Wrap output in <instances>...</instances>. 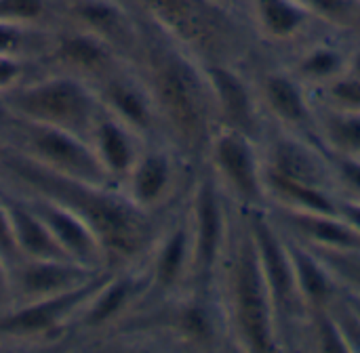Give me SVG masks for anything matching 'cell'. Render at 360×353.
I'll return each instance as SVG.
<instances>
[{
    "mask_svg": "<svg viewBox=\"0 0 360 353\" xmlns=\"http://www.w3.org/2000/svg\"><path fill=\"white\" fill-rule=\"evenodd\" d=\"M338 213L360 232V200H354V198L342 200V202L338 200Z\"/></svg>",
    "mask_w": 360,
    "mask_h": 353,
    "instance_id": "cell-39",
    "label": "cell"
},
{
    "mask_svg": "<svg viewBox=\"0 0 360 353\" xmlns=\"http://www.w3.org/2000/svg\"><path fill=\"white\" fill-rule=\"evenodd\" d=\"M6 213L13 229V240L19 259H65L70 261L59 244L55 242L49 227L42 219L32 211L27 202H13L6 200ZM17 259V261H19Z\"/></svg>",
    "mask_w": 360,
    "mask_h": 353,
    "instance_id": "cell-21",
    "label": "cell"
},
{
    "mask_svg": "<svg viewBox=\"0 0 360 353\" xmlns=\"http://www.w3.org/2000/svg\"><path fill=\"white\" fill-rule=\"evenodd\" d=\"M114 272H99L89 282L53 295L46 299L19 303L8 314L0 318V333L11 337H40L57 331L70 322L76 314H82L84 305L95 297V293L110 280Z\"/></svg>",
    "mask_w": 360,
    "mask_h": 353,
    "instance_id": "cell-9",
    "label": "cell"
},
{
    "mask_svg": "<svg viewBox=\"0 0 360 353\" xmlns=\"http://www.w3.org/2000/svg\"><path fill=\"white\" fill-rule=\"evenodd\" d=\"M6 114L21 122L68 131L89 139L101 112L97 93L89 82L74 76H49L19 84L0 99Z\"/></svg>",
    "mask_w": 360,
    "mask_h": 353,
    "instance_id": "cell-4",
    "label": "cell"
},
{
    "mask_svg": "<svg viewBox=\"0 0 360 353\" xmlns=\"http://www.w3.org/2000/svg\"><path fill=\"white\" fill-rule=\"evenodd\" d=\"M209 152L215 173L232 196L251 208H259L266 200L264 162L257 158L253 139L234 128L219 126L209 141Z\"/></svg>",
    "mask_w": 360,
    "mask_h": 353,
    "instance_id": "cell-8",
    "label": "cell"
},
{
    "mask_svg": "<svg viewBox=\"0 0 360 353\" xmlns=\"http://www.w3.org/2000/svg\"><path fill=\"white\" fill-rule=\"evenodd\" d=\"M78 27L108 42L116 53L133 44L135 34L124 11L110 0H78L72 8Z\"/></svg>",
    "mask_w": 360,
    "mask_h": 353,
    "instance_id": "cell-22",
    "label": "cell"
},
{
    "mask_svg": "<svg viewBox=\"0 0 360 353\" xmlns=\"http://www.w3.org/2000/svg\"><path fill=\"white\" fill-rule=\"evenodd\" d=\"M6 116H8V114H6V109L2 107V103H0V124L4 122V118H6Z\"/></svg>",
    "mask_w": 360,
    "mask_h": 353,
    "instance_id": "cell-43",
    "label": "cell"
},
{
    "mask_svg": "<svg viewBox=\"0 0 360 353\" xmlns=\"http://www.w3.org/2000/svg\"><path fill=\"white\" fill-rule=\"evenodd\" d=\"M51 55L63 69H68L70 76L84 82H101L116 72V51L95 34L80 27L61 34L55 40Z\"/></svg>",
    "mask_w": 360,
    "mask_h": 353,
    "instance_id": "cell-15",
    "label": "cell"
},
{
    "mask_svg": "<svg viewBox=\"0 0 360 353\" xmlns=\"http://www.w3.org/2000/svg\"><path fill=\"white\" fill-rule=\"evenodd\" d=\"M179 328L192 341H211L213 339V331H215L209 312L200 303H192V305H188L181 312Z\"/></svg>",
    "mask_w": 360,
    "mask_h": 353,
    "instance_id": "cell-33",
    "label": "cell"
},
{
    "mask_svg": "<svg viewBox=\"0 0 360 353\" xmlns=\"http://www.w3.org/2000/svg\"><path fill=\"white\" fill-rule=\"evenodd\" d=\"M346 69H348V57L340 48L327 46V44L312 46L295 63L297 76L314 84H325L346 74Z\"/></svg>",
    "mask_w": 360,
    "mask_h": 353,
    "instance_id": "cell-28",
    "label": "cell"
},
{
    "mask_svg": "<svg viewBox=\"0 0 360 353\" xmlns=\"http://www.w3.org/2000/svg\"><path fill=\"white\" fill-rule=\"evenodd\" d=\"M264 168L331 192L329 183L333 179L329 175L331 171L329 164L321 158V154L312 145L300 139H293V137L276 139L268 149V160L264 162Z\"/></svg>",
    "mask_w": 360,
    "mask_h": 353,
    "instance_id": "cell-18",
    "label": "cell"
},
{
    "mask_svg": "<svg viewBox=\"0 0 360 353\" xmlns=\"http://www.w3.org/2000/svg\"><path fill=\"white\" fill-rule=\"evenodd\" d=\"M346 72L352 74V76H356V78H360V48L354 55L348 57V69H346Z\"/></svg>",
    "mask_w": 360,
    "mask_h": 353,
    "instance_id": "cell-40",
    "label": "cell"
},
{
    "mask_svg": "<svg viewBox=\"0 0 360 353\" xmlns=\"http://www.w3.org/2000/svg\"><path fill=\"white\" fill-rule=\"evenodd\" d=\"M15 120V118H13ZM17 122V137L21 141V158L61 179L110 187L114 185L97 160L89 139L68 131L40 126L32 122Z\"/></svg>",
    "mask_w": 360,
    "mask_h": 353,
    "instance_id": "cell-5",
    "label": "cell"
},
{
    "mask_svg": "<svg viewBox=\"0 0 360 353\" xmlns=\"http://www.w3.org/2000/svg\"><path fill=\"white\" fill-rule=\"evenodd\" d=\"M148 93L156 118L167 126L173 139L188 152L209 147L213 120L217 118L211 86L205 69L179 48H160L150 55Z\"/></svg>",
    "mask_w": 360,
    "mask_h": 353,
    "instance_id": "cell-2",
    "label": "cell"
},
{
    "mask_svg": "<svg viewBox=\"0 0 360 353\" xmlns=\"http://www.w3.org/2000/svg\"><path fill=\"white\" fill-rule=\"evenodd\" d=\"M228 314L247 352H278L281 328L249 225L238 232L228 263Z\"/></svg>",
    "mask_w": 360,
    "mask_h": 353,
    "instance_id": "cell-3",
    "label": "cell"
},
{
    "mask_svg": "<svg viewBox=\"0 0 360 353\" xmlns=\"http://www.w3.org/2000/svg\"><path fill=\"white\" fill-rule=\"evenodd\" d=\"M25 65L17 55H0V99L23 82Z\"/></svg>",
    "mask_w": 360,
    "mask_h": 353,
    "instance_id": "cell-35",
    "label": "cell"
},
{
    "mask_svg": "<svg viewBox=\"0 0 360 353\" xmlns=\"http://www.w3.org/2000/svg\"><path fill=\"white\" fill-rule=\"evenodd\" d=\"M274 221L285 232V236L306 246L331 251H360V232L344 217H340V213L323 215L281 208Z\"/></svg>",
    "mask_w": 360,
    "mask_h": 353,
    "instance_id": "cell-14",
    "label": "cell"
},
{
    "mask_svg": "<svg viewBox=\"0 0 360 353\" xmlns=\"http://www.w3.org/2000/svg\"><path fill=\"white\" fill-rule=\"evenodd\" d=\"M287 244H289V253H291V261H293V269L297 278V288H300V295L308 314L329 307L335 301L338 280L306 244L293 238H287Z\"/></svg>",
    "mask_w": 360,
    "mask_h": 353,
    "instance_id": "cell-20",
    "label": "cell"
},
{
    "mask_svg": "<svg viewBox=\"0 0 360 353\" xmlns=\"http://www.w3.org/2000/svg\"><path fill=\"white\" fill-rule=\"evenodd\" d=\"M202 69L211 86L217 120H221V126L234 128L255 139L259 135V118L247 82L232 67L219 61H209Z\"/></svg>",
    "mask_w": 360,
    "mask_h": 353,
    "instance_id": "cell-13",
    "label": "cell"
},
{
    "mask_svg": "<svg viewBox=\"0 0 360 353\" xmlns=\"http://www.w3.org/2000/svg\"><path fill=\"white\" fill-rule=\"evenodd\" d=\"M211 4H215V6H219V8H224V11H232L240 0H209Z\"/></svg>",
    "mask_w": 360,
    "mask_h": 353,
    "instance_id": "cell-41",
    "label": "cell"
},
{
    "mask_svg": "<svg viewBox=\"0 0 360 353\" xmlns=\"http://www.w3.org/2000/svg\"><path fill=\"white\" fill-rule=\"evenodd\" d=\"M13 301V282H11V265L0 255V305Z\"/></svg>",
    "mask_w": 360,
    "mask_h": 353,
    "instance_id": "cell-38",
    "label": "cell"
},
{
    "mask_svg": "<svg viewBox=\"0 0 360 353\" xmlns=\"http://www.w3.org/2000/svg\"><path fill=\"white\" fill-rule=\"evenodd\" d=\"M316 21L354 29L360 0H297Z\"/></svg>",
    "mask_w": 360,
    "mask_h": 353,
    "instance_id": "cell-30",
    "label": "cell"
},
{
    "mask_svg": "<svg viewBox=\"0 0 360 353\" xmlns=\"http://www.w3.org/2000/svg\"><path fill=\"white\" fill-rule=\"evenodd\" d=\"M46 13L44 0H0V23L27 27L42 21Z\"/></svg>",
    "mask_w": 360,
    "mask_h": 353,
    "instance_id": "cell-32",
    "label": "cell"
},
{
    "mask_svg": "<svg viewBox=\"0 0 360 353\" xmlns=\"http://www.w3.org/2000/svg\"><path fill=\"white\" fill-rule=\"evenodd\" d=\"M262 93L266 107L283 124L295 131H306L314 124V112L308 103V97L304 95L297 80H293L291 76L278 72L264 76Z\"/></svg>",
    "mask_w": 360,
    "mask_h": 353,
    "instance_id": "cell-23",
    "label": "cell"
},
{
    "mask_svg": "<svg viewBox=\"0 0 360 353\" xmlns=\"http://www.w3.org/2000/svg\"><path fill=\"white\" fill-rule=\"evenodd\" d=\"M321 143L331 156L360 160V112L327 107L314 118Z\"/></svg>",
    "mask_w": 360,
    "mask_h": 353,
    "instance_id": "cell-26",
    "label": "cell"
},
{
    "mask_svg": "<svg viewBox=\"0 0 360 353\" xmlns=\"http://www.w3.org/2000/svg\"><path fill=\"white\" fill-rule=\"evenodd\" d=\"M0 255L6 259V263L13 267L17 263V248H15V240H13V229H11V221H8V213H6V204L0 202Z\"/></svg>",
    "mask_w": 360,
    "mask_h": 353,
    "instance_id": "cell-37",
    "label": "cell"
},
{
    "mask_svg": "<svg viewBox=\"0 0 360 353\" xmlns=\"http://www.w3.org/2000/svg\"><path fill=\"white\" fill-rule=\"evenodd\" d=\"M333 274L338 284H344L352 293L360 295V251H331L308 246Z\"/></svg>",
    "mask_w": 360,
    "mask_h": 353,
    "instance_id": "cell-29",
    "label": "cell"
},
{
    "mask_svg": "<svg viewBox=\"0 0 360 353\" xmlns=\"http://www.w3.org/2000/svg\"><path fill=\"white\" fill-rule=\"evenodd\" d=\"M333 164V175L335 181H340L354 200H360V160L359 158H342V156H331Z\"/></svg>",
    "mask_w": 360,
    "mask_h": 353,
    "instance_id": "cell-34",
    "label": "cell"
},
{
    "mask_svg": "<svg viewBox=\"0 0 360 353\" xmlns=\"http://www.w3.org/2000/svg\"><path fill=\"white\" fill-rule=\"evenodd\" d=\"M97 99L105 114L122 122L137 137H143L158 122L152 97L146 84H139L127 76L114 72L99 82Z\"/></svg>",
    "mask_w": 360,
    "mask_h": 353,
    "instance_id": "cell-16",
    "label": "cell"
},
{
    "mask_svg": "<svg viewBox=\"0 0 360 353\" xmlns=\"http://www.w3.org/2000/svg\"><path fill=\"white\" fill-rule=\"evenodd\" d=\"M13 171L30 185L38 196L51 198L82 217L103 244L108 265L124 263L137 257L148 244L152 229L148 213L137 208L127 196H118L112 187L86 185L51 175L23 158L13 162Z\"/></svg>",
    "mask_w": 360,
    "mask_h": 353,
    "instance_id": "cell-1",
    "label": "cell"
},
{
    "mask_svg": "<svg viewBox=\"0 0 360 353\" xmlns=\"http://www.w3.org/2000/svg\"><path fill=\"white\" fill-rule=\"evenodd\" d=\"M101 269H91L65 259H19L11 267L13 301L30 303L72 291Z\"/></svg>",
    "mask_w": 360,
    "mask_h": 353,
    "instance_id": "cell-12",
    "label": "cell"
},
{
    "mask_svg": "<svg viewBox=\"0 0 360 353\" xmlns=\"http://www.w3.org/2000/svg\"><path fill=\"white\" fill-rule=\"evenodd\" d=\"M127 185V198L141 211L150 213L158 206L173 183V162L165 152L139 154L131 173L122 181Z\"/></svg>",
    "mask_w": 360,
    "mask_h": 353,
    "instance_id": "cell-19",
    "label": "cell"
},
{
    "mask_svg": "<svg viewBox=\"0 0 360 353\" xmlns=\"http://www.w3.org/2000/svg\"><path fill=\"white\" fill-rule=\"evenodd\" d=\"M27 204L49 227L55 242L59 244V248L70 261L91 269H101L108 265V257L101 240L82 217H78L61 202L44 196H36Z\"/></svg>",
    "mask_w": 360,
    "mask_h": 353,
    "instance_id": "cell-11",
    "label": "cell"
},
{
    "mask_svg": "<svg viewBox=\"0 0 360 353\" xmlns=\"http://www.w3.org/2000/svg\"><path fill=\"white\" fill-rule=\"evenodd\" d=\"M228 238V219L215 181L202 179L192 200L190 246H192V276L207 282L215 272Z\"/></svg>",
    "mask_w": 360,
    "mask_h": 353,
    "instance_id": "cell-10",
    "label": "cell"
},
{
    "mask_svg": "<svg viewBox=\"0 0 360 353\" xmlns=\"http://www.w3.org/2000/svg\"><path fill=\"white\" fill-rule=\"evenodd\" d=\"M259 32L276 42L300 36L310 21H316L297 0H249Z\"/></svg>",
    "mask_w": 360,
    "mask_h": 353,
    "instance_id": "cell-24",
    "label": "cell"
},
{
    "mask_svg": "<svg viewBox=\"0 0 360 353\" xmlns=\"http://www.w3.org/2000/svg\"><path fill=\"white\" fill-rule=\"evenodd\" d=\"M131 297V284L127 280H118L116 274L95 293V297L82 309V324L91 328H99L112 322L118 314L124 312Z\"/></svg>",
    "mask_w": 360,
    "mask_h": 353,
    "instance_id": "cell-27",
    "label": "cell"
},
{
    "mask_svg": "<svg viewBox=\"0 0 360 353\" xmlns=\"http://www.w3.org/2000/svg\"><path fill=\"white\" fill-rule=\"evenodd\" d=\"M354 29H359L360 32V6H359V17H356V27Z\"/></svg>",
    "mask_w": 360,
    "mask_h": 353,
    "instance_id": "cell-44",
    "label": "cell"
},
{
    "mask_svg": "<svg viewBox=\"0 0 360 353\" xmlns=\"http://www.w3.org/2000/svg\"><path fill=\"white\" fill-rule=\"evenodd\" d=\"M321 86H323V95L327 99V103H325L327 107L360 112V78L346 72Z\"/></svg>",
    "mask_w": 360,
    "mask_h": 353,
    "instance_id": "cell-31",
    "label": "cell"
},
{
    "mask_svg": "<svg viewBox=\"0 0 360 353\" xmlns=\"http://www.w3.org/2000/svg\"><path fill=\"white\" fill-rule=\"evenodd\" d=\"M27 44L25 27L2 25L0 23V55H17L21 57Z\"/></svg>",
    "mask_w": 360,
    "mask_h": 353,
    "instance_id": "cell-36",
    "label": "cell"
},
{
    "mask_svg": "<svg viewBox=\"0 0 360 353\" xmlns=\"http://www.w3.org/2000/svg\"><path fill=\"white\" fill-rule=\"evenodd\" d=\"M137 139L139 137L122 122H118L103 109L99 112L89 133V143L112 183H122L124 177L131 173L133 164L137 162Z\"/></svg>",
    "mask_w": 360,
    "mask_h": 353,
    "instance_id": "cell-17",
    "label": "cell"
},
{
    "mask_svg": "<svg viewBox=\"0 0 360 353\" xmlns=\"http://www.w3.org/2000/svg\"><path fill=\"white\" fill-rule=\"evenodd\" d=\"M160 29L192 53H219L234 44L230 11L209 0H139Z\"/></svg>",
    "mask_w": 360,
    "mask_h": 353,
    "instance_id": "cell-6",
    "label": "cell"
},
{
    "mask_svg": "<svg viewBox=\"0 0 360 353\" xmlns=\"http://www.w3.org/2000/svg\"><path fill=\"white\" fill-rule=\"evenodd\" d=\"M346 301H348V303L352 305V309H354V312H356V314H359V316H360V295H356V293H352V295H350V297H348Z\"/></svg>",
    "mask_w": 360,
    "mask_h": 353,
    "instance_id": "cell-42",
    "label": "cell"
},
{
    "mask_svg": "<svg viewBox=\"0 0 360 353\" xmlns=\"http://www.w3.org/2000/svg\"><path fill=\"white\" fill-rule=\"evenodd\" d=\"M247 225L259 253L266 284L276 309V320H293L308 314L297 288V278L283 229L276 225L274 219L257 208H253V213L249 215Z\"/></svg>",
    "mask_w": 360,
    "mask_h": 353,
    "instance_id": "cell-7",
    "label": "cell"
},
{
    "mask_svg": "<svg viewBox=\"0 0 360 353\" xmlns=\"http://www.w3.org/2000/svg\"><path fill=\"white\" fill-rule=\"evenodd\" d=\"M188 272H192L190 227L181 225V227L171 229L156 251V257L152 263L154 288L167 293L175 288Z\"/></svg>",
    "mask_w": 360,
    "mask_h": 353,
    "instance_id": "cell-25",
    "label": "cell"
}]
</instances>
